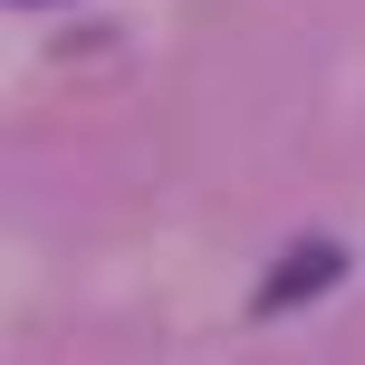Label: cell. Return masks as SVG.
I'll return each instance as SVG.
<instances>
[{
	"mask_svg": "<svg viewBox=\"0 0 365 365\" xmlns=\"http://www.w3.org/2000/svg\"><path fill=\"white\" fill-rule=\"evenodd\" d=\"M336 269H346V250H336V240H298V250H289V259L269 269L259 308H298V298H317V289H327Z\"/></svg>",
	"mask_w": 365,
	"mask_h": 365,
	"instance_id": "6da1fadb",
	"label": "cell"
}]
</instances>
